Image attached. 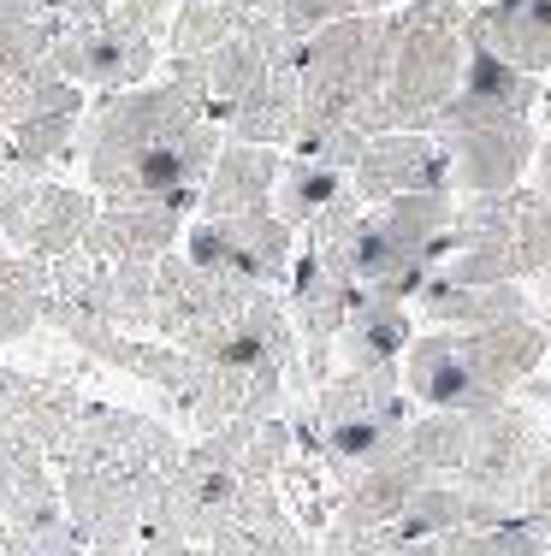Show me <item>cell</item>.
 <instances>
[{
	"label": "cell",
	"instance_id": "6da1fadb",
	"mask_svg": "<svg viewBox=\"0 0 551 556\" xmlns=\"http://www.w3.org/2000/svg\"><path fill=\"white\" fill-rule=\"evenodd\" d=\"M468 7L463 0H403L391 7V72L386 89L350 113V130L386 137V130H433V118L463 96L468 77Z\"/></svg>",
	"mask_w": 551,
	"mask_h": 556
},
{
	"label": "cell",
	"instance_id": "7a4b0ae2",
	"mask_svg": "<svg viewBox=\"0 0 551 556\" xmlns=\"http://www.w3.org/2000/svg\"><path fill=\"white\" fill-rule=\"evenodd\" d=\"M433 273L456 285H522L551 273V195L522 184L504 195H468L451 225V255Z\"/></svg>",
	"mask_w": 551,
	"mask_h": 556
},
{
	"label": "cell",
	"instance_id": "3957f363",
	"mask_svg": "<svg viewBox=\"0 0 551 556\" xmlns=\"http://www.w3.org/2000/svg\"><path fill=\"white\" fill-rule=\"evenodd\" d=\"M208 118L202 101H190L173 84H137V89H113L89 108L84 125V166H89V190L108 202L125 190V178L149 161L154 149L190 137Z\"/></svg>",
	"mask_w": 551,
	"mask_h": 556
},
{
	"label": "cell",
	"instance_id": "277c9868",
	"mask_svg": "<svg viewBox=\"0 0 551 556\" xmlns=\"http://www.w3.org/2000/svg\"><path fill=\"white\" fill-rule=\"evenodd\" d=\"M184 255L214 278H238V285H279L297 267V231L285 225L273 207L255 214H231V219H196L184 231Z\"/></svg>",
	"mask_w": 551,
	"mask_h": 556
},
{
	"label": "cell",
	"instance_id": "5b68a950",
	"mask_svg": "<svg viewBox=\"0 0 551 556\" xmlns=\"http://www.w3.org/2000/svg\"><path fill=\"white\" fill-rule=\"evenodd\" d=\"M403 391L422 408H444V415H487V408L510 403L492 386V374L480 367L475 338L468 332H427L410 343V355L398 362Z\"/></svg>",
	"mask_w": 551,
	"mask_h": 556
},
{
	"label": "cell",
	"instance_id": "8992f818",
	"mask_svg": "<svg viewBox=\"0 0 551 556\" xmlns=\"http://www.w3.org/2000/svg\"><path fill=\"white\" fill-rule=\"evenodd\" d=\"M451 161V190L463 195H504L528 178L540 137L534 118H498V125H463V130H433Z\"/></svg>",
	"mask_w": 551,
	"mask_h": 556
},
{
	"label": "cell",
	"instance_id": "52a82bcc",
	"mask_svg": "<svg viewBox=\"0 0 551 556\" xmlns=\"http://www.w3.org/2000/svg\"><path fill=\"white\" fill-rule=\"evenodd\" d=\"M350 190H356L367 207L398 202V195L451 190L444 142L433 137V130H386V137H367L362 154H356V166H350Z\"/></svg>",
	"mask_w": 551,
	"mask_h": 556
},
{
	"label": "cell",
	"instance_id": "ba28073f",
	"mask_svg": "<svg viewBox=\"0 0 551 556\" xmlns=\"http://www.w3.org/2000/svg\"><path fill=\"white\" fill-rule=\"evenodd\" d=\"M546 456V432L540 420L522 403H498L487 415H475V444H468V462L456 480L468 492H504V497H528L534 462Z\"/></svg>",
	"mask_w": 551,
	"mask_h": 556
},
{
	"label": "cell",
	"instance_id": "9c48e42d",
	"mask_svg": "<svg viewBox=\"0 0 551 556\" xmlns=\"http://www.w3.org/2000/svg\"><path fill=\"white\" fill-rule=\"evenodd\" d=\"M350 302H356V285L326 255L303 249L291 267V326L303 338V374L314 391L333 379V350H338V332L350 320Z\"/></svg>",
	"mask_w": 551,
	"mask_h": 556
},
{
	"label": "cell",
	"instance_id": "30bf717a",
	"mask_svg": "<svg viewBox=\"0 0 551 556\" xmlns=\"http://www.w3.org/2000/svg\"><path fill=\"white\" fill-rule=\"evenodd\" d=\"M546 101V84L516 65H504L498 54H468V77H463V96L451 101L433 130H463V125H498V118H528Z\"/></svg>",
	"mask_w": 551,
	"mask_h": 556
},
{
	"label": "cell",
	"instance_id": "8fae6325",
	"mask_svg": "<svg viewBox=\"0 0 551 556\" xmlns=\"http://www.w3.org/2000/svg\"><path fill=\"white\" fill-rule=\"evenodd\" d=\"M468 48L498 54L504 65L528 77L551 72V0H498V7H475L463 24Z\"/></svg>",
	"mask_w": 551,
	"mask_h": 556
},
{
	"label": "cell",
	"instance_id": "7c38bea8",
	"mask_svg": "<svg viewBox=\"0 0 551 556\" xmlns=\"http://www.w3.org/2000/svg\"><path fill=\"white\" fill-rule=\"evenodd\" d=\"M415 314L444 332H480V326H504V320H528L534 302L522 285H456V278L433 273L415 290Z\"/></svg>",
	"mask_w": 551,
	"mask_h": 556
},
{
	"label": "cell",
	"instance_id": "4fadbf2b",
	"mask_svg": "<svg viewBox=\"0 0 551 556\" xmlns=\"http://www.w3.org/2000/svg\"><path fill=\"white\" fill-rule=\"evenodd\" d=\"M184 214L178 207H120V202H101V219L89 231L84 255L96 261H166L184 249Z\"/></svg>",
	"mask_w": 551,
	"mask_h": 556
},
{
	"label": "cell",
	"instance_id": "5bb4252c",
	"mask_svg": "<svg viewBox=\"0 0 551 556\" xmlns=\"http://www.w3.org/2000/svg\"><path fill=\"white\" fill-rule=\"evenodd\" d=\"M279 149H255V142H226L220 149L214 172L202 184V219H231V214H255V207H273V190H279Z\"/></svg>",
	"mask_w": 551,
	"mask_h": 556
},
{
	"label": "cell",
	"instance_id": "9a60e30c",
	"mask_svg": "<svg viewBox=\"0 0 551 556\" xmlns=\"http://www.w3.org/2000/svg\"><path fill=\"white\" fill-rule=\"evenodd\" d=\"M220 125H226L231 142H255V149H285V142H297V125H303V77H297V60L267 65V77H261Z\"/></svg>",
	"mask_w": 551,
	"mask_h": 556
},
{
	"label": "cell",
	"instance_id": "2e32d148",
	"mask_svg": "<svg viewBox=\"0 0 551 556\" xmlns=\"http://www.w3.org/2000/svg\"><path fill=\"white\" fill-rule=\"evenodd\" d=\"M101 219V195L96 190H72V184H42L30 219H24V237H18V255H36V261H65L89 243Z\"/></svg>",
	"mask_w": 551,
	"mask_h": 556
},
{
	"label": "cell",
	"instance_id": "e0dca14e",
	"mask_svg": "<svg viewBox=\"0 0 551 556\" xmlns=\"http://www.w3.org/2000/svg\"><path fill=\"white\" fill-rule=\"evenodd\" d=\"M410 302H391V296H367L356 290V302H350V320L345 332H338V355H345V367H356V374H379V367H398L403 355H410Z\"/></svg>",
	"mask_w": 551,
	"mask_h": 556
},
{
	"label": "cell",
	"instance_id": "ac0fdd59",
	"mask_svg": "<svg viewBox=\"0 0 551 556\" xmlns=\"http://www.w3.org/2000/svg\"><path fill=\"white\" fill-rule=\"evenodd\" d=\"M427 480H433V473L422 468V462H415L410 450H398L391 462H379V468L356 473V480H350L345 492H338L333 521L362 527V533H374V527H391L403 509H410V497L422 492Z\"/></svg>",
	"mask_w": 551,
	"mask_h": 556
},
{
	"label": "cell",
	"instance_id": "d6986e66",
	"mask_svg": "<svg viewBox=\"0 0 551 556\" xmlns=\"http://www.w3.org/2000/svg\"><path fill=\"white\" fill-rule=\"evenodd\" d=\"M345 195H350V172L291 154V161H285V172H279V190H273V214L291 225L297 237H303L309 225L321 219V214H333Z\"/></svg>",
	"mask_w": 551,
	"mask_h": 556
},
{
	"label": "cell",
	"instance_id": "ffe728a7",
	"mask_svg": "<svg viewBox=\"0 0 551 556\" xmlns=\"http://www.w3.org/2000/svg\"><path fill=\"white\" fill-rule=\"evenodd\" d=\"M54 296V267L36 255H0V343L30 338L48 320Z\"/></svg>",
	"mask_w": 551,
	"mask_h": 556
},
{
	"label": "cell",
	"instance_id": "44dd1931",
	"mask_svg": "<svg viewBox=\"0 0 551 556\" xmlns=\"http://www.w3.org/2000/svg\"><path fill=\"white\" fill-rule=\"evenodd\" d=\"M468 444H475V415H444V408H427V415L410 420V450L415 462L433 473V480H456L468 462Z\"/></svg>",
	"mask_w": 551,
	"mask_h": 556
},
{
	"label": "cell",
	"instance_id": "7402d4cb",
	"mask_svg": "<svg viewBox=\"0 0 551 556\" xmlns=\"http://www.w3.org/2000/svg\"><path fill=\"white\" fill-rule=\"evenodd\" d=\"M468 527V485L463 480H427L422 492L410 497V509L391 521L398 545H427V539H444V533H463Z\"/></svg>",
	"mask_w": 551,
	"mask_h": 556
},
{
	"label": "cell",
	"instance_id": "603a6c76",
	"mask_svg": "<svg viewBox=\"0 0 551 556\" xmlns=\"http://www.w3.org/2000/svg\"><path fill=\"white\" fill-rule=\"evenodd\" d=\"M267 65H273V60L261 54L249 36H231L226 48H214V54H208V118L220 125V118H226V113L249 96V89L267 77ZM220 130H226V125H220Z\"/></svg>",
	"mask_w": 551,
	"mask_h": 556
},
{
	"label": "cell",
	"instance_id": "cb8c5ba5",
	"mask_svg": "<svg viewBox=\"0 0 551 556\" xmlns=\"http://www.w3.org/2000/svg\"><path fill=\"white\" fill-rule=\"evenodd\" d=\"M77 125H84V113H30V118H18L7 137H12V149H18L24 166L48 172V166H65L77 154Z\"/></svg>",
	"mask_w": 551,
	"mask_h": 556
},
{
	"label": "cell",
	"instance_id": "d4e9b609",
	"mask_svg": "<svg viewBox=\"0 0 551 556\" xmlns=\"http://www.w3.org/2000/svg\"><path fill=\"white\" fill-rule=\"evenodd\" d=\"M291 456H297V432H291V420H261L255 427V439H249L243 450V480H279L285 468H291Z\"/></svg>",
	"mask_w": 551,
	"mask_h": 556
},
{
	"label": "cell",
	"instance_id": "484cf974",
	"mask_svg": "<svg viewBox=\"0 0 551 556\" xmlns=\"http://www.w3.org/2000/svg\"><path fill=\"white\" fill-rule=\"evenodd\" d=\"M356 12H374V7H367V0H285L279 24H285L291 42H309L314 30H326V24H338V18H356Z\"/></svg>",
	"mask_w": 551,
	"mask_h": 556
},
{
	"label": "cell",
	"instance_id": "4316f807",
	"mask_svg": "<svg viewBox=\"0 0 551 556\" xmlns=\"http://www.w3.org/2000/svg\"><path fill=\"white\" fill-rule=\"evenodd\" d=\"M137 556H208V551L190 545V539H178V533H142Z\"/></svg>",
	"mask_w": 551,
	"mask_h": 556
},
{
	"label": "cell",
	"instance_id": "83f0119b",
	"mask_svg": "<svg viewBox=\"0 0 551 556\" xmlns=\"http://www.w3.org/2000/svg\"><path fill=\"white\" fill-rule=\"evenodd\" d=\"M522 521H528L534 533H540L546 545H551V492H546V497H534V503H528V515H522Z\"/></svg>",
	"mask_w": 551,
	"mask_h": 556
},
{
	"label": "cell",
	"instance_id": "f1b7e54d",
	"mask_svg": "<svg viewBox=\"0 0 551 556\" xmlns=\"http://www.w3.org/2000/svg\"><path fill=\"white\" fill-rule=\"evenodd\" d=\"M551 492V444H546V456L534 462V480H528V497H546Z\"/></svg>",
	"mask_w": 551,
	"mask_h": 556
},
{
	"label": "cell",
	"instance_id": "f546056e",
	"mask_svg": "<svg viewBox=\"0 0 551 556\" xmlns=\"http://www.w3.org/2000/svg\"><path fill=\"white\" fill-rule=\"evenodd\" d=\"M7 101H12V77L0 72V130H7Z\"/></svg>",
	"mask_w": 551,
	"mask_h": 556
},
{
	"label": "cell",
	"instance_id": "4dcf8cb0",
	"mask_svg": "<svg viewBox=\"0 0 551 556\" xmlns=\"http://www.w3.org/2000/svg\"><path fill=\"white\" fill-rule=\"evenodd\" d=\"M540 278H546V308H551V273H540Z\"/></svg>",
	"mask_w": 551,
	"mask_h": 556
},
{
	"label": "cell",
	"instance_id": "1f68e13d",
	"mask_svg": "<svg viewBox=\"0 0 551 556\" xmlns=\"http://www.w3.org/2000/svg\"><path fill=\"white\" fill-rule=\"evenodd\" d=\"M546 108H551V89H546Z\"/></svg>",
	"mask_w": 551,
	"mask_h": 556
}]
</instances>
